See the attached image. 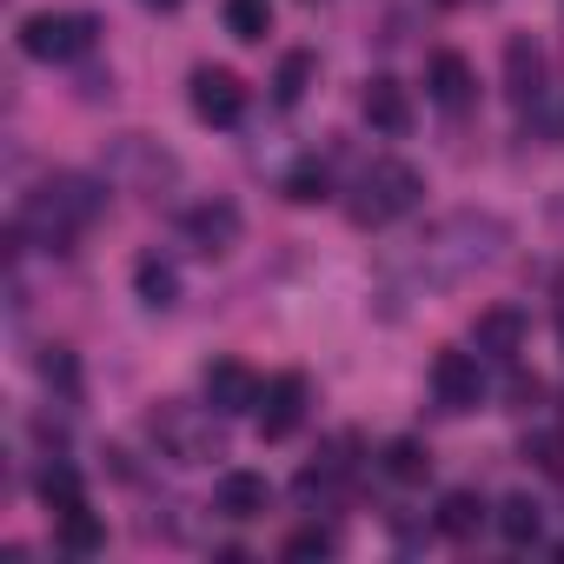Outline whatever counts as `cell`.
Here are the masks:
<instances>
[{
    "label": "cell",
    "mask_w": 564,
    "mask_h": 564,
    "mask_svg": "<svg viewBox=\"0 0 564 564\" xmlns=\"http://www.w3.org/2000/svg\"><path fill=\"white\" fill-rule=\"evenodd\" d=\"M505 239H511V232H505V219H491V213H445V219L425 226V239L405 252V279H412V286H425V293L458 286V279H471L478 265L498 259Z\"/></svg>",
    "instance_id": "6da1fadb"
},
{
    "label": "cell",
    "mask_w": 564,
    "mask_h": 564,
    "mask_svg": "<svg viewBox=\"0 0 564 564\" xmlns=\"http://www.w3.org/2000/svg\"><path fill=\"white\" fill-rule=\"evenodd\" d=\"M100 206H107V186H100V180H87V173H54V180H41V186L21 199L14 232H34L47 252H74V239L100 219Z\"/></svg>",
    "instance_id": "7a4b0ae2"
},
{
    "label": "cell",
    "mask_w": 564,
    "mask_h": 564,
    "mask_svg": "<svg viewBox=\"0 0 564 564\" xmlns=\"http://www.w3.org/2000/svg\"><path fill=\"white\" fill-rule=\"evenodd\" d=\"M147 438H153L160 458H173V465H213V458H226L219 412H206V405H180V399L153 405V412H147Z\"/></svg>",
    "instance_id": "3957f363"
},
{
    "label": "cell",
    "mask_w": 564,
    "mask_h": 564,
    "mask_svg": "<svg viewBox=\"0 0 564 564\" xmlns=\"http://www.w3.org/2000/svg\"><path fill=\"white\" fill-rule=\"evenodd\" d=\"M425 199V180H419V166H405V160H372L366 173H359V186H352V199H346V213H352V226H392V219H405L412 206Z\"/></svg>",
    "instance_id": "277c9868"
},
{
    "label": "cell",
    "mask_w": 564,
    "mask_h": 564,
    "mask_svg": "<svg viewBox=\"0 0 564 564\" xmlns=\"http://www.w3.org/2000/svg\"><path fill=\"white\" fill-rule=\"evenodd\" d=\"M94 41H100V21L94 14H28L21 21V54L28 61H41V67H67V61H80V54H94Z\"/></svg>",
    "instance_id": "5b68a950"
},
{
    "label": "cell",
    "mask_w": 564,
    "mask_h": 564,
    "mask_svg": "<svg viewBox=\"0 0 564 564\" xmlns=\"http://www.w3.org/2000/svg\"><path fill=\"white\" fill-rule=\"evenodd\" d=\"M432 399H438L445 412H478V405H485V366H478V352L445 346V352L432 359Z\"/></svg>",
    "instance_id": "8992f818"
},
{
    "label": "cell",
    "mask_w": 564,
    "mask_h": 564,
    "mask_svg": "<svg viewBox=\"0 0 564 564\" xmlns=\"http://www.w3.org/2000/svg\"><path fill=\"white\" fill-rule=\"evenodd\" d=\"M252 419H259V438H265V445L293 438V432H300V419H306V379H300V372H279L272 386H259Z\"/></svg>",
    "instance_id": "52a82bcc"
},
{
    "label": "cell",
    "mask_w": 564,
    "mask_h": 564,
    "mask_svg": "<svg viewBox=\"0 0 564 564\" xmlns=\"http://www.w3.org/2000/svg\"><path fill=\"white\" fill-rule=\"evenodd\" d=\"M193 113H199L206 127H232V120L246 113V87H239V74H226V67H199V74H193Z\"/></svg>",
    "instance_id": "ba28073f"
},
{
    "label": "cell",
    "mask_w": 564,
    "mask_h": 564,
    "mask_svg": "<svg viewBox=\"0 0 564 564\" xmlns=\"http://www.w3.org/2000/svg\"><path fill=\"white\" fill-rule=\"evenodd\" d=\"M180 232H186V246L193 252H226L232 239H239V206L232 199H206V206H193V213H180Z\"/></svg>",
    "instance_id": "9c48e42d"
},
{
    "label": "cell",
    "mask_w": 564,
    "mask_h": 564,
    "mask_svg": "<svg viewBox=\"0 0 564 564\" xmlns=\"http://www.w3.org/2000/svg\"><path fill=\"white\" fill-rule=\"evenodd\" d=\"M199 386H206V405H213L219 419H239V412H252V405H259V379H252L239 359H213Z\"/></svg>",
    "instance_id": "30bf717a"
},
{
    "label": "cell",
    "mask_w": 564,
    "mask_h": 564,
    "mask_svg": "<svg viewBox=\"0 0 564 564\" xmlns=\"http://www.w3.org/2000/svg\"><path fill=\"white\" fill-rule=\"evenodd\" d=\"M265 505H272V485H265V471H226V478L213 485V511H219V518H232V524H252V518H265Z\"/></svg>",
    "instance_id": "8fae6325"
},
{
    "label": "cell",
    "mask_w": 564,
    "mask_h": 564,
    "mask_svg": "<svg viewBox=\"0 0 564 564\" xmlns=\"http://www.w3.org/2000/svg\"><path fill=\"white\" fill-rule=\"evenodd\" d=\"M505 94H511L518 107H538V100H544V54H538L531 34H511V41H505Z\"/></svg>",
    "instance_id": "7c38bea8"
},
{
    "label": "cell",
    "mask_w": 564,
    "mask_h": 564,
    "mask_svg": "<svg viewBox=\"0 0 564 564\" xmlns=\"http://www.w3.org/2000/svg\"><path fill=\"white\" fill-rule=\"evenodd\" d=\"M425 87H432V100H438L445 113H465V107H471V94H478V74H471V61H465V54H432Z\"/></svg>",
    "instance_id": "4fadbf2b"
},
{
    "label": "cell",
    "mask_w": 564,
    "mask_h": 564,
    "mask_svg": "<svg viewBox=\"0 0 564 564\" xmlns=\"http://www.w3.org/2000/svg\"><path fill=\"white\" fill-rule=\"evenodd\" d=\"M359 107H366L372 133H392V140H399V133H412V94H405V87H399L392 74L366 80V100H359Z\"/></svg>",
    "instance_id": "5bb4252c"
},
{
    "label": "cell",
    "mask_w": 564,
    "mask_h": 564,
    "mask_svg": "<svg viewBox=\"0 0 564 564\" xmlns=\"http://www.w3.org/2000/svg\"><path fill=\"white\" fill-rule=\"evenodd\" d=\"M471 339H478L485 359H518L524 352V313L518 306H485L478 326H471Z\"/></svg>",
    "instance_id": "9a60e30c"
},
{
    "label": "cell",
    "mask_w": 564,
    "mask_h": 564,
    "mask_svg": "<svg viewBox=\"0 0 564 564\" xmlns=\"http://www.w3.org/2000/svg\"><path fill=\"white\" fill-rule=\"evenodd\" d=\"M107 173H113V180H133V186H160V180H173V160H166V153H147L140 133H127Z\"/></svg>",
    "instance_id": "2e32d148"
},
{
    "label": "cell",
    "mask_w": 564,
    "mask_h": 564,
    "mask_svg": "<svg viewBox=\"0 0 564 564\" xmlns=\"http://www.w3.org/2000/svg\"><path fill=\"white\" fill-rule=\"evenodd\" d=\"M133 293H140V306H153V313H166L173 300H180V272L160 259V252H147L140 265H133Z\"/></svg>",
    "instance_id": "e0dca14e"
},
{
    "label": "cell",
    "mask_w": 564,
    "mask_h": 564,
    "mask_svg": "<svg viewBox=\"0 0 564 564\" xmlns=\"http://www.w3.org/2000/svg\"><path fill=\"white\" fill-rule=\"evenodd\" d=\"M54 544H61L67 557H94V551L107 544V524H100L87 505H74V511H61V524H54Z\"/></svg>",
    "instance_id": "ac0fdd59"
},
{
    "label": "cell",
    "mask_w": 564,
    "mask_h": 564,
    "mask_svg": "<svg viewBox=\"0 0 564 564\" xmlns=\"http://www.w3.org/2000/svg\"><path fill=\"white\" fill-rule=\"evenodd\" d=\"M34 491H41V505H47V511H74V505H87L80 471H74L67 458H47V465H41V478H34Z\"/></svg>",
    "instance_id": "d6986e66"
},
{
    "label": "cell",
    "mask_w": 564,
    "mask_h": 564,
    "mask_svg": "<svg viewBox=\"0 0 564 564\" xmlns=\"http://www.w3.org/2000/svg\"><path fill=\"white\" fill-rule=\"evenodd\" d=\"M498 531H505V544H511V551L538 544V531H544V505H538V498H524V491H518V498H505V505H498Z\"/></svg>",
    "instance_id": "ffe728a7"
},
{
    "label": "cell",
    "mask_w": 564,
    "mask_h": 564,
    "mask_svg": "<svg viewBox=\"0 0 564 564\" xmlns=\"http://www.w3.org/2000/svg\"><path fill=\"white\" fill-rule=\"evenodd\" d=\"M379 465H386L392 485H425V478H432V452H425L419 438H392V445L379 452Z\"/></svg>",
    "instance_id": "44dd1931"
},
{
    "label": "cell",
    "mask_w": 564,
    "mask_h": 564,
    "mask_svg": "<svg viewBox=\"0 0 564 564\" xmlns=\"http://www.w3.org/2000/svg\"><path fill=\"white\" fill-rule=\"evenodd\" d=\"M478 524H485V498H478V491H445V498H438V531H445V538L465 544V538H478Z\"/></svg>",
    "instance_id": "7402d4cb"
},
{
    "label": "cell",
    "mask_w": 564,
    "mask_h": 564,
    "mask_svg": "<svg viewBox=\"0 0 564 564\" xmlns=\"http://www.w3.org/2000/svg\"><path fill=\"white\" fill-rule=\"evenodd\" d=\"M339 452H346V438H339ZM339 452H326L319 465H306V471L293 478V491H300L306 505H313V498H333V491H339V478H346V465H352V458H339Z\"/></svg>",
    "instance_id": "603a6c76"
},
{
    "label": "cell",
    "mask_w": 564,
    "mask_h": 564,
    "mask_svg": "<svg viewBox=\"0 0 564 564\" xmlns=\"http://www.w3.org/2000/svg\"><path fill=\"white\" fill-rule=\"evenodd\" d=\"M226 34L232 41H265L272 34V0H226Z\"/></svg>",
    "instance_id": "cb8c5ba5"
},
{
    "label": "cell",
    "mask_w": 564,
    "mask_h": 564,
    "mask_svg": "<svg viewBox=\"0 0 564 564\" xmlns=\"http://www.w3.org/2000/svg\"><path fill=\"white\" fill-rule=\"evenodd\" d=\"M524 458H531L544 478H564V425H544V432H531V438H524Z\"/></svg>",
    "instance_id": "d4e9b609"
},
{
    "label": "cell",
    "mask_w": 564,
    "mask_h": 564,
    "mask_svg": "<svg viewBox=\"0 0 564 564\" xmlns=\"http://www.w3.org/2000/svg\"><path fill=\"white\" fill-rule=\"evenodd\" d=\"M326 193H333V180H326V166H319V160H306V166H293V173H286V199H293V206H319Z\"/></svg>",
    "instance_id": "484cf974"
},
{
    "label": "cell",
    "mask_w": 564,
    "mask_h": 564,
    "mask_svg": "<svg viewBox=\"0 0 564 564\" xmlns=\"http://www.w3.org/2000/svg\"><path fill=\"white\" fill-rule=\"evenodd\" d=\"M306 80H313V54H286V61H279V107H300Z\"/></svg>",
    "instance_id": "4316f807"
},
{
    "label": "cell",
    "mask_w": 564,
    "mask_h": 564,
    "mask_svg": "<svg viewBox=\"0 0 564 564\" xmlns=\"http://www.w3.org/2000/svg\"><path fill=\"white\" fill-rule=\"evenodd\" d=\"M326 551H333V531H319V524H306L279 544V557H326Z\"/></svg>",
    "instance_id": "83f0119b"
},
{
    "label": "cell",
    "mask_w": 564,
    "mask_h": 564,
    "mask_svg": "<svg viewBox=\"0 0 564 564\" xmlns=\"http://www.w3.org/2000/svg\"><path fill=\"white\" fill-rule=\"evenodd\" d=\"M41 372H47V386H61V392H67V399H74V392H80V372H74V359H67V352H61V346H54V359H41Z\"/></svg>",
    "instance_id": "f1b7e54d"
},
{
    "label": "cell",
    "mask_w": 564,
    "mask_h": 564,
    "mask_svg": "<svg viewBox=\"0 0 564 564\" xmlns=\"http://www.w3.org/2000/svg\"><path fill=\"white\" fill-rule=\"evenodd\" d=\"M511 399H518V405H531V399H538V379H524V372H518V379H511Z\"/></svg>",
    "instance_id": "f546056e"
},
{
    "label": "cell",
    "mask_w": 564,
    "mask_h": 564,
    "mask_svg": "<svg viewBox=\"0 0 564 564\" xmlns=\"http://www.w3.org/2000/svg\"><path fill=\"white\" fill-rule=\"evenodd\" d=\"M147 8H160V14H173V8H180V0H147Z\"/></svg>",
    "instance_id": "4dcf8cb0"
},
{
    "label": "cell",
    "mask_w": 564,
    "mask_h": 564,
    "mask_svg": "<svg viewBox=\"0 0 564 564\" xmlns=\"http://www.w3.org/2000/svg\"><path fill=\"white\" fill-rule=\"evenodd\" d=\"M557 339H564V319H557Z\"/></svg>",
    "instance_id": "1f68e13d"
},
{
    "label": "cell",
    "mask_w": 564,
    "mask_h": 564,
    "mask_svg": "<svg viewBox=\"0 0 564 564\" xmlns=\"http://www.w3.org/2000/svg\"><path fill=\"white\" fill-rule=\"evenodd\" d=\"M445 8H452V0H445Z\"/></svg>",
    "instance_id": "d6a6232c"
}]
</instances>
